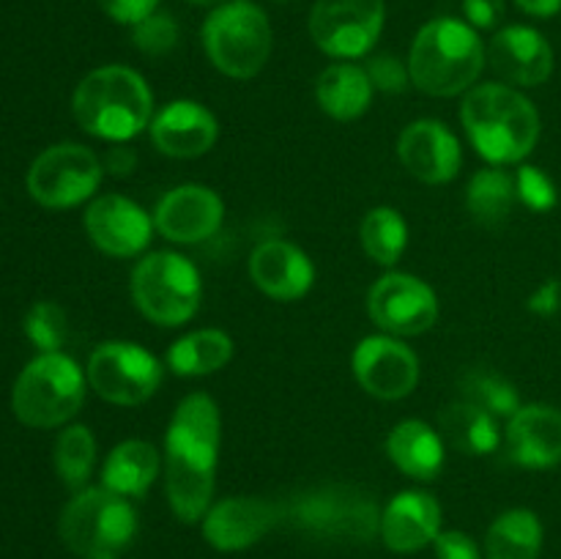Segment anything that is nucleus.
I'll list each match as a JSON object with an SVG mask.
<instances>
[{
    "instance_id": "42",
    "label": "nucleus",
    "mask_w": 561,
    "mask_h": 559,
    "mask_svg": "<svg viewBox=\"0 0 561 559\" xmlns=\"http://www.w3.org/2000/svg\"><path fill=\"white\" fill-rule=\"evenodd\" d=\"M102 164H104V173L118 175V179L131 175L137 168L135 148H129V142H110L107 153L102 157Z\"/></svg>"
},
{
    "instance_id": "30",
    "label": "nucleus",
    "mask_w": 561,
    "mask_h": 559,
    "mask_svg": "<svg viewBox=\"0 0 561 559\" xmlns=\"http://www.w3.org/2000/svg\"><path fill=\"white\" fill-rule=\"evenodd\" d=\"M542 521L535 510L513 507L499 515L485 535L488 559H537L542 551Z\"/></svg>"
},
{
    "instance_id": "10",
    "label": "nucleus",
    "mask_w": 561,
    "mask_h": 559,
    "mask_svg": "<svg viewBox=\"0 0 561 559\" xmlns=\"http://www.w3.org/2000/svg\"><path fill=\"white\" fill-rule=\"evenodd\" d=\"M88 387L113 406H142L162 387L164 365L159 356L131 340H104L85 365Z\"/></svg>"
},
{
    "instance_id": "34",
    "label": "nucleus",
    "mask_w": 561,
    "mask_h": 559,
    "mask_svg": "<svg viewBox=\"0 0 561 559\" xmlns=\"http://www.w3.org/2000/svg\"><path fill=\"white\" fill-rule=\"evenodd\" d=\"M25 338L38 349V354H53L64 349L69 338V318L58 301L42 299L27 310Z\"/></svg>"
},
{
    "instance_id": "35",
    "label": "nucleus",
    "mask_w": 561,
    "mask_h": 559,
    "mask_svg": "<svg viewBox=\"0 0 561 559\" xmlns=\"http://www.w3.org/2000/svg\"><path fill=\"white\" fill-rule=\"evenodd\" d=\"M179 22L170 14H164V11H153L146 20L131 25V44L146 58H164V55H170L179 47Z\"/></svg>"
},
{
    "instance_id": "8",
    "label": "nucleus",
    "mask_w": 561,
    "mask_h": 559,
    "mask_svg": "<svg viewBox=\"0 0 561 559\" xmlns=\"http://www.w3.org/2000/svg\"><path fill=\"white\" fill-rule=\"evenodd\" d=\"M129 294L142 318L157 327H184L201 310L203 280L195 263L173 250L146 252L131 269Z\"/></svg>"
},
{
    "instance_id": "20",
    "label": "nucleus",
    "mask_w": 561,
    "mask_h": 559,
    "mask_svg": "<svg viewBox=\"0 0 561 559\" xmlns=\"http://www.w3.org/2000/svg\"><path fill=\"white\" fill-rule=\"evenodd\" d=\"M153 148L170 159H197L219 140V121L195 99H175L157 110L148 126Z\"/></svg>"
},
{
    "instance_id": "24",
    "label": "nucleus",
    "mask_w": 561,
    "mask_h": 559,
    "mask_svg": "<svg viewBox=\"0 0 561 559\" xmlns=\"http://www.w3.org/2000/svg\"><path fill=\"white\" fill-rule=\"evenodd\" d=\"M387 458L400 475L416 482H433L447 464V442L433 425L422 420H403L389 431Z\"/></svg>"
},
{
    "instance_id": "2",
    "label": "nucleus",
    "mask_w": 561,
    "mask_h": 559,
    "mask_svg": "<svg viewBox=\"0 0 561 559\" xmlns=\"http://www.w3.org/2000/svg\"><path fill=\"white\" fill-rule=\"evenodd\" d=\"M460 124L488 164H524L537 148L542 121L535 102L507 82H482L463 96Z\"/></svg>"
},
{
    "instance_id": "36",
    "label": "nucleus",
    "mask_w": 561,
    "mask_h": 559,
    "mask_svg": "<svg viewBox=\"0 0 561 559\" xmlns=\"http://www.w3.org/2000/svg\"><path fill=\"white\" fill-rule=\"evenodd\" d=\"M515 192H518V203H524L529 212L546 214L559 203V190L553 184L551 175L537 164H520L515 173Z\"/></svg>"
},
{
    "instance_id": "46",
    "label": "nucleus",
    "mask_w": 561,
    "mask_h": 559,
    "mask_svg": "<svg viewBox=\"0 0 561 559\" xmlns=\"http://www.w3.org/2000/svg\"><path fill=\"white\" fill-rule=\"evenodd\" d=\"M274 3H294V0H274Z\"/></svg>"
},
{
    "instance_id": "31",
    "label": "nucleus",
    "mask_w": 561,
    "mask_h": 559,
    "mask_svg": "<svg viewBox=\"0 0 561 559\" xmlns=\"http://www.w3.org/2000/svg\"><path fill=\"white\" fill-rule=\"evenodd\" d=\"M359 241L373 263L392 269L409 247V223L398 208L376 206L362 217Z\"/></svg>"
},
{
    "instance_id": "16",
    "label": "nucleus",
    "mask_w": 561,
    "mask_h": 559,
    "mask_svg": "<svg viewBox=\"0 0 561 559\" xmlns=\"http://www.w3.org/2000/svg\"><path fill=\"white\" fill-rule=\"evenodd\" d=\"M153 228L173 244H201L211 239L225 219V203L211 186L181 184L153 206Z\"/></svg>"
},
{
    "instance_id": "9",
    "label": "nucleus",
    "mask_w": 561,
    "mask_h": 559,
    "mask_svg": "<svg viewBox=\"0 0 561 559\" xmlns=\"http://www.w3.org/2000/svg\"><path fill=\"white\" fill-rule=\"evenodd\" d=\"M60 540L80 557L118 554L135 540L137 510L121 493L110 488H82L75 491L58 521Z\"/></svg>"
},
{
    "instance_id": "13",
    "label": "nucleus",
    "mask_w": 561,
    "mask_h": 559,
    "mask_svg": "<svg viewBox=\"0 0 561 559\" xmlns=\"http://www.w3.org/2000/svg\"><path fill=\"white\" fill-rule=\"evenodd\" d=\"M438 296L416 274L387 272L367 290V316L392 338H420L431 332L438 321Z\"/></svg>"
},
{
    "instance_id": "33",
    "label": "nucleus",
    "mask_w": 561,
    "mask_h": 559,
    "mask_svg": "<svg viewBox=\"0 0 561 559\" xmlns=\"http://www.w3.org/2000/svg\"><path fill=\"white\" fill-rule=\"evenodd\" d=\"M460 395L469 403H477L480 409L491 411L496 420H510L524 406L520 403L518 387L510 378H504L502 373L488 370V367H474V370L463 373Z\"/></svg>"
},
{
    "instance_id": "37",
    "label": "nucleus",
    "mask_w": 561,
    "mask_h": 559,
    "mask_svg": "<svg viewBox=\"0 0 561 559\" xmlns=\"http://www.w3.org/2000/svg\"><path fill=\"white\" fill-rule=\"evenodd\" d=\"M367 77H370L373 88L381 93H403L411 85L409 60L398 58V55L378 53L370 55L365 64Z\"/></svg>"
},
{
    "instance_id": "7",
    "label": "nucleus",
    "mask_w": 561,
    "mask_h": 559,
    "mask_svg": "<svg viewBox=\"0 0 561 559\" xmlns=\"http://www.w3.org/2000/svg\"><path fill=\"white\" fill-rule=\"evenodd\" d=\"M206 58L230 80H252L268 64L274 31L268 14L252 0H230L208 11L201 27Z\"/></svg>"
},
{
    "instance_id": "3",
    "label": "nucleus",
    "mask_w": 561,
    "mask_h": 559,
    "mask_svg": "<svg viewBox=\"0 0 561 559\" xmlns=\"http://www.w3.org/2000/svg\"><path fill=\"white\" fill-rule=\"evenodd\" d=\"M71 113L82 132L104 142H129L151 126L153 91L146 77L124 64L88 71L71 93Z\"/></svg>"
},
{
    "instance_id": "21",
    "label": "nucleus",
    "mask_w": 561,
    "mask_h": 559,
    "mask_svg": "<svg viewBox=\"0 0 561 559\" xmlns=\"http://www.w3.org/2000/svg\"><path fill=\"white\" fill-rule=\"evenodd\" d=\"M488 64L507 85L537 88L551 80L553 47L537 27L507 25L493 33Z\"/></svg>"
},
{
    "instance_id": "6",
    "label": "nucleus",
    "mask_w": 561,
    "mask_h": 559,
    "mask_svg": "<svg viewBox=\"0 0 561 559\" xmlns=\"http://www.w3.org/2000/svg\"><path fill=\"white\" fill-rule=\"evenodd\" d=\"M85 370L64 351L38 354L16 376L11 409L27 427H64L85 403Z\"/></svg>"
},
{
    "instance_id": "14",
    "label": "nucleus",
    "mask_w": 561,
    "mask_h": 559,
    "mask_svg": "<svg viewBox=\"0 0 561 559\" xmlns=\"http://www.w3.org/2000/svg\"><path fill=\"white\" fill-rule=\"evenodd\" d=\"M356 384L378 400H403L420 384V356L392 334H367L351 354Z\"/></svg>"
},
{
    "instance_id": "44",
    "label": "nucleus",
    "mask_w": 561,
    "mask_h": 559,
    "mask_svg": "<svg viewBox=\"0 0 561 559\" xmlns=\"http://www.w3.org/2000/svg\"><path fill=\"white\" fill-rule=\"evenodd\" d=\"M192 5H201V9H219V5L230 3V0H186Z\"/></svg>"
},
{
    "instance_id": "11",
    "label": "nucleus",
    "mask_w": 561,
    "mask_h": 559,
    "mask_svg": "<svg viewBox=\"0 0 561 559\" xmlns=\"http://www.w3.org/2000/svg\"><path fill=\"white\" fill-rule=\"evenodd\" d=\"M104 164L82 142H55L31 162L25 175L27 195L44 208H75L93 201L102 186Z\"/></svg>"
},
{
    "instance_id": "32",
    "label": "nucleus",
    "mask_w": 561,
    "mask_h": 559,
    "mask_svg": "<svg viewBox=\"0 0 561 559\" xmlns=\"http://www.w3.org/2000/svg\"><path fill=\"white\" fill-rule=\"evenodd\" d=\"M55 471L60 482L71 491H82L88 486L96 466V436L88 425H64L53 449Z\"/></svg>"
},
{
    "instance_id": "29",
    "label": "nucleus",
    "mask_w": 561,
    "mask_h": 559,
    "mask_svg": "<svg viewBox=\"0 0 561 559\" xmlns=\"http://www.w3.org/2000/svg\"><path fill=\"white\" fill-rule=\"evenodd\" d=\"M515 203H518L515 175L496 164L477 170L466 186V212L482 228H499L507 223Z\"/></svg>"
},
{
    "instance_id": "40",
    "label": "nucleus",
    "mask_w": 561,
    "mask_h": 559,
    "mask_svg": "<svg viewBox=\"0 0 561 559\" xmlns=\"http://www.w3.org/2000/svg\"><path fill=\"white\" fill-rule=\"evenodd\" d=\"M463 16L474 31H493L504 16V0H463Z\"/></svg>"
},
{
    "instance_id": "4",
    "label": "nucleus",
    "mask_w": 561,
    "mask_h": 559,
    "mask_svg": "<svg viewBox=\"0 0 561 559\" xmlns=\"http://www.w3.org/2000/svg\"><path fill=\"white\" fill-rule=\"evenodd\" d=\"M488 64L480 31L458 16H436L416 31L409 49L414 88L427 96L453 99L469 93Z\"/></svg>"
},
{
    "instance_id": "26",
    "label": "nucleus",
    "mask_w": 561,
    "mask_h": 559,
    "mask_svg": "<svg viewBox=\"0 0 561 559\" xmlns=\"http://www.w3.org/2000/svg\"><path fill=\"white\" fill-rule=\"evenodd\" d=\"M162 471V453L146 438H126L110 449L102 466V486L126 499L146 497Z\"/></svg>"
},
{
    "instance_id": "19",
    "label": "nucleus",
    "mask_w": 561,
    "mask_h": 559,
    "mask_svg": "<svg viewBox=\"0 0 561 559\" xmlns=\"http://www.w3.org/2000/svg\"><path fill=\"white\" fill-rule=\"evenodd\" d=\"M252 285L274 301H299L316 285V263L288 239H266L250 252Z\"/></svg>"
},
{
    "instance_id": "23",
    "label": "nucleus",
    "mask_w": 561,
    "mask_h": 559,
    "mask_svg": "<svg viewBox=\"0 0 561 559\" xmlns=\"http://www.w3.org/2000/svg\"><path fill=\"white\" fill-rule=\"evenodd\" d=\"M442 532V504L433 493L409 488L400 491L381 510V540L389 551L414 554L433 540Z\"/></svg>"
},
{
    "instance_id": "41",
    "label": "nucleus",
    "mask_w": 561,
    "mask_h": 559,
    "mask_svg": "<svg viewBox=\"0 0 561 559\" xmlns=\"http://www.w3.org/2000/svg\"><path fill=\"white\" fill-rule=\"evenodd\" d=\"M526 310L540 318H553L561 312V280L551 277L542 285H537L535 294L526 299Z\"/></svg>"
},
{
    "instance_id": "27",
    "label": "nucleus",
    "mask_w": 561,
    "mask_h": 559,
    "mask_svg": "<svg viewBox=\"0 0 561 559\" xmlns=\"http://www.w3.org/2000/svg\"><path fill=\"white\" fill-rule=\"evenodd\" d=\"M438 433L447 447L458 449L469 458L496 453L502 444V427H499L496 417L463 398L444 406L438 414Z\"/></svg>"
},
{
    "instance_id": "39",
    "label": "nucleus",
    "mask_w": 561,
    "mask_h": 559,
    "mask_svg": "<svg viewBox=\"0 0 561 559\" xmlns=\"http://www.w3.org/2000/svg\"><path fill=\"white\" fill-rule=\"evenodd\" d=\"M433 548H436L438 559H480V546L474 537L458 529L438 532Z\"/></svg>"
},
{
    "instance_id": "12",
    "label": "nucleus",
    "mask_w": 561,
    "mask_h": 559,
    "mask_svg": "<svg viewBox=\"0 0 561 559\" xmlns=\"http://www.w3.org/2000/svg\"><path fill=\"white\" fill-rule=\"evenodd\" d=\"M387 22V0H316L310 9V36L334 60L370 55Z\"/></svg>"
},
{
    "instance_id": "28",
    "label": "nucleus",
    "mask_w": 561,
    "mask_h": 559,
    "mask_svg": "<svg viewBox=\"0 0 561 559\" xmlns=\"http://www.w3.org/2000/svg\"><path fill=\"white\" fill-rule=\"evenodd\" d=\"M236 354V343L225 329H195L175 340L164 354V367L181 378L214 376L230 365Z\"/></svg>"
},
{
    "instance_id": "38",
    "label": "nucleus",
    "mask_w": 561,
    "mask_h": 559,
    "mask_svg": "<svg viewBox=\"0 0 561 559\" xmlns=\"http://www.w3.org/2000/svg\"><path fill=\"white\" fill-rule=\"evenodd\" d=\"M99 9L110 16L118 25H137L140 20H146L148 14L159 11L162 0H96Z\"/></svg>"
},
{
    "instance_id": "25",
    "label": "nucleus",
    "mask_w": 561,
    "mask_h": 559,
    "mask_svg": "<svg viewBox=\"0 0 561 559\" xmlns=\"http://www.w3.org/2000/svg\"><path fill=\"white\" fill-rule=\"evenodd\" d=\"M373 93L376 88H373L365 66H356L351 60H337L316 77L318 107L334 121L362 118L370 110Z\"/></svg>"
},
{
    "instance_id": "17",
    "label": "nucleus",
    "mask_w": 561,
    "mask_h": 559,
    "mask_svg": "<svg viewBox=\"0 0 561 559\" xmlns=\"http://www.w3.org/2000/svg\"><path fill=\"white\" fill-rule=\"evenodd\" d=\"M203 537L217 551H244L283 524V502L261 497L219 499L203 515Z\"/></svg>"
},
{
    "instance_id": "22",
    "label": "nucleus",
    "mask_w": 561,
    "mask_h": 559,
    "mask_svg": "<svg viewBox=\"0 0 561 559\" xmlns=\"http://www.w3.org/2000/svg\"><path fill=\"white\" fill-rule=\"evenodd\" d=\"M504 449L524 469H553L561 464V409L524 403L504 427Z\"/></svg>"
},
{
    "instance_id": "1",
    "label": "nucleus",
    "mask_w": 561,
    "mask_h": 559,
    "mask_svg": "<svg viewBox=\"0 0 561 559\" xmlns=\"http://www.w3.org/2000/svg\"><path fill=\"white\" fill-rule=\"evenodd\" d=\"M219 447H222V414L208 392H190L164 431L162 471L164 493L175 518L197 524L214 504Z\"/></svg>"
},
{
    "instance_id": "15",
    "label": "nucleus",
    "mask_w": 561,
    "mask_h": 559,
    "mask_svg": "<svg viewBox=\"0 0 561 559\" xmlns=\"http://www.w3.org/2000/svg\"><path fill=\"white\" fill-rule=\"evenodd\" d=\"M88 239L99 252L110 258H135L142 255L151 244L153 217L131 197L107 192L88 201L82 214Z\"/></svg>"
},
{
    "instance_id": "18",
    "label": "nucleus",
    "mask_w": 561,
    "mask_h": 559,
    "mask_svg": "<svg viewBox=\"0 0 561 559\" xmlns=\"http://www.w3.org/2000/svg\"><path fill=\"white\" fill-rule=\"evenodd\" d=\"M398 157L403 168L422 184H449L463 168V146L444 121H411L398 137Z\"/></svg>"
},
{
    "instance_id": "5",
    "label": "nucleus",
    "mask_w": 561,
    "mask_h": 559,
    "mask_svg": "<svg viewBox=\"0 0 561 559\" xmlns=\"http://www.w3.org/2000/svg\"><path fill=\"white\" fill-rule=\"evenodd\" d=\"M283 524L318 540L367 543L381 535V507L362 488L327 482L283 502Z\"/></svg>"
},
{
    "instance_id": "43",
    "label": "nucleus",
    "mask_w": 561,
    "mask_h": 559,
    "mask_svg": "<svg viewBox=\"0 0 561 559\" xmlns=\"http://www.w3.org/2000/svg\"><path fill=\"white\" fill-rule=\"evenodd\" d=\"M524 14L537 16V20H551L561 11V0H513Z\"/></svg>"
},
{
    "instance_id": "45",
    "label": "nucleus",
    "mask_w": 561,
    "mask_h": 559,
    "mask_svg": "<svg viewBox=\"0 0 561 559\" xmlns=\"http://www.w3.org/2000/svg\"><path fill=\"white\" fill-rule=\"evenodd\" d=\"M85 559H118L115 554H93V557H85Z\"/></svg>"
}]
</instances>
